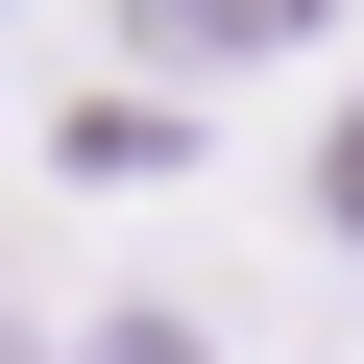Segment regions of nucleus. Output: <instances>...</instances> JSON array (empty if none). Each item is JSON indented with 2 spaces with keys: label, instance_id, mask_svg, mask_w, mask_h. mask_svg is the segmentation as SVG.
<instances>
[{
  "label": "nucleus",
  "instance_id": "f257e3e1",
  "mask_svg": "<svg viewBox=\"0 0 364 364\" xmlns=\"http://www.w3.org/2000/svg\"><path fill=\"white\" fill-rule=\"evenodd\" d=\"M146 73H243V49H316V0H122Z\"/></svg>",
  "mask_w": 364,
  "mask_h": 364
},
{
  "label": "nucleus",
  "instance_id": "f03ea898",
  "mask_svg": "<svg viewBox=\"0 0 364 364\" xmlns=\"http://www.w3.org/2000/svg\"><path fill=\"white\" fill-rule=\"evenodd\" d=\"M316 219H340V243H364V122H340V146H316Z\"/></svg>",
  "mask_w": 364,
  "mask_h": 364
}]
</instances>
